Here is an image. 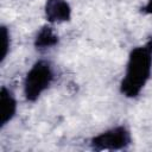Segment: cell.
Segmentation results:
<instances>
[{
  "label": "cell",
  "instance_id": "2",
  "mask_svg": "<svg viewBox=\"0 0 152 152\" xmlns=\"http://www.w3.org/2000/svg\"><path fill=\"white\" fill-rule=\"evenodd\" d=\"M55 71L51 62L46 59L37 61L30 70L26 72L24 78V96L26 101L34 102L42 94L48 90L53 82Z\"/></svg>",
  "mask_w": 152,
  "mask_h": 152
},
{
  "label": "cell",
  "instance_id": "1",
  "mask_svg": "<svg viewBox=\"0 0 152 152\" xmlns=\"http://www.w3.org/2000/svg\"><path fill=\"white\" fill-rule=\"evenodd\" d=\"M152 75V37L133 48L128 55L120 93L127 99H135L144 90Z\"/></svg>",
  "mask_w": 152,
  "mask_h": 152
},
{
  "label": "cell",
  "instance_id": "8",
  "mask_svg": "<svg viewBox=\"0 0 152 152\" xmlns=\"http://www.w3.org/2000/svg\"><path fill=\"white\" fill-rule=\"evenodd\" d=\"M141 13L147 14V15H152V0L146 1V4L141 7Z\"/></svg>",
  "mask_w": 152,
  "mask_h": 152
},
{
  "label": "cell",
  "instance_id": "3",
  "mask_svg": "<svg viewBox=\"0 0 152 152\" xmlns=\"http://www.w3.org/2000/svg\"><path fill=\"white\" fill-rule=\"evenodd\" d=\"M132 144L129 129L124 125H118L106 129L90 140V147L94 151H118L125 150Z\"/></svg>",
  "mask_w": 152,
  "mask_h": 152
},
{
  "label": "cell",
  "instance_id": "4",
  "mask_svg": "<svg viewBox=\"0 0 152 152\" xmlns=\"http://www.w3.org/2000/svg\"><path fill=\"white\" fill-rule=\"evenodd\" d=\"M45 18L49 23H64L71 19L72 10L66 0H46L44 6Z\"/></svg>",
  "mask_w": 152,
  "mask_h": 152
},
{
  "label": "cell",
  "instance_id": "5",
  "mask_svg": "<svg viewBox=\"0 0 152 152\" xmlns=\"http://www.w3.org/2000/svg\"><path fill=\"white\" fill-rule=\"evenodd\" d=\"M17 99L11 89L5 86L0 90V128H4L17 114Z\"/></svg>",
  "mask_w": 152,
  "mask_h": 152
},
{
  "label": "cell",
  "instance_id": "7",
  "mask_svg": "<svg viewBox=\"0 0 152 152\" xmlns=\"http://www.w3.org/2000/svg\"><path fill=\"white\" fill-rule=\"evenodd\" d=\"M10 46H11V33L7 26L1 25V58L0 62L4 63L8 52H10Z\"/></svg>",
  "mask_w": 152,
  "mask_h": 152
},
{
  "label": "cell",
  "instance_id": "6",
  "mask_svg": "<svg viewBox=\"0 0 152 152\" xmlns=\"http://www.w3.org/2000/svg\"><path fill=\"white\" fill-rule=\"evenodd\" d=\"M58 40H59V38L56 34V32L53 31V28L49 25H45V26L40 27L39 31L37 32L33 44L38 51H44V50L56 46L58 44Z\"/></svg>",
  "mask_w": 152,
  "mask_h": 152
}]
</instances>
